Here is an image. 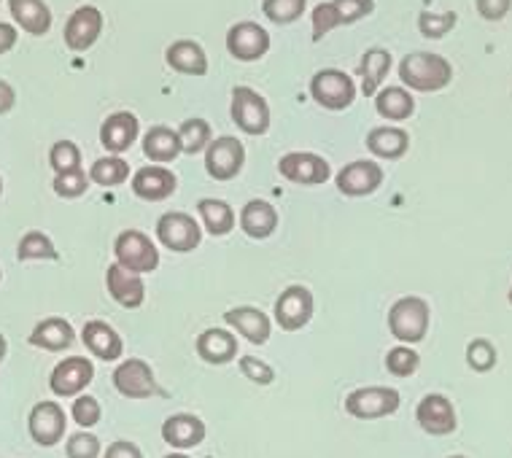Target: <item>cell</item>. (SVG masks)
<instances>
[{
    "label": "cell",
    "instance_id": "30",
    "mask_svg": "<svg viewBox=\"0 0 512 458\" xmlns=\"http://www.w3.org/2000/svg\"><path fill=\"white\" fill-rule=\"evenodd\" d=\"M367 149L378 159H402L410 149V133L402 127H375L367 133Z\"/></svg>",
    "mask_w": 512,
    "mask_h": 458
},
{
    "label": "cell",
    "instance_id": "51",
    "mask_svg": "<svg viewBox=\"0 0 512 458\" xmlns=\"http://www.w3.org/2000/svg\"><path fill=\"white\" fill-rule=\"evenodd\" d=\"M6 353H9V343H6V337L0 335V362L6 359Z\"/></svg>",
    "mask_w": 512,
    "mask_h": 458
},
{
    "label": "cell",
    "instance_id": "9",
    "mask_svg": "<svg viewBox=\"0 0 512 458\" xmlns=\"http://www.w3.org/2000/svg\"><path fill=\"white\" fill-rule=\"evenodd\" d=\"M65 429H68L65 410L57 402H52V399H44V402L33 405V410L27 415V432H30L33 442L41 445V448L60 445L62 437H65Z\"/></svg>",
    "mask_w": 512,
    "mask_h": 458
},
{
    "label": "cell",
    "instance_id": "25",
    "mask_svg": "<svg viewBox=\"0 0 512 458\" xmlns=\"http://www.w3.org/2000/svg\"><path fill=\"white\" fill-rule=\"evenodd\" d=\"M165 62L181 76H205L208 73V54L197 41L181 38L165 49Z\"/></svg>",
    "mask_w": 512,
    "mask_h": 458
},
{
    "label": "cell",
    "instance_id": "45",
    "mask_svg": "<svg viewBox=\"0 0 512 458\" xmlns=\"http://www.w3.org/2000/svg\"><path fill=\"white\" fill-rule=\"evenodd\" d=\"M100 450H103L100 448V440L89 432L73 434V437H68V442H65V453H68V458H98Z\"/></svg>",
    "mask_w": 512,
    "mask_h": 458
},
{
    "label": "cell",
    "instance_id": "31",
    "mask_svg": "<svg viewBox=\"0 0 512 458\" xmlns=\"http://www.w3.org/2000/svg\"><path fill=\"white\" fill-rule=\"evenodd\" d=\"M197 213H200V221H203V227L208 235L213 238H224V235H230L238 219H235V211H232L230 203H224V200H213V197H205L197 203Z\"/></svg>",
    "mask_w": 512,
    "mask_h": 458
},
{
    "label": "cell",
    "instance_id": "29",
    "mask_svg": "<svg viewBox=\"0 0 512 458\" xmlns=\"http://www.w3.org/2000/svg\"><path fill=\"white\" fill-rule=\"evenodd\" d=\"M143 154H146V159H151L154 165L176 162V159L184 154V151H181L178 130L165 127V124H154L149 133L143 135Z\"/></svg>",
    "mask_w": 512,
    "mask_h": 458
},
{
    "label": "cell",
    "instance_id": "49",
    "mask_svg": "<svg viewBox=\"0 0 512 458\" xmlns=\"http://www.w3.org/2000/svg\"><path fill=\"white\" fill-rule=\"evenodd\" d=\"M19 41V27L11 22H0V54H9Z\"/></svg>",
    "mask_w": 512,
    "mask_h": 458
},
{
    "label": "cell",
    "instance_id": "10",
    "mask_svg": "<svg viewBox=\"0 0 512 458\" xmlns=\"http://www.w3.org/2000/svg\"><path fill=\"white\" fill-rule=\"evenodd\" d=\"M227 52L232 60L256 62L270 52V33L259 22H235L227 30Z\"/></svg>",
    "mask_w": 512,
    "mask_h": 458
},
{
    "label": "cell",
    "instance_id": "7",
    "mask_svg": "<svg viewBox=\"0 0 512 458\" xmlns=\"http://www.w3.org/2000/svg\"><path fill=\"white\" fill-rule=\"evenodd\" d=\"M157 240L173 254H189L200 246L203 229L195 221V216L181 211H170L159 216L157 221Z\"/></svg>",
    "mask_w": 512,
    "mask_h": 458
},
{
    "label": "cell",
    "instance_id": "35",
    "mask_svg": "<svg viewBox=\"0 0 512 458\" xmlns=\"http://www.w3.org/2000/svg\"><path fill=\"white\" fill-rule=\"evenodd\" d=\"M17 259L19 262H33V259H49V262H57L60 254L54 248L52 238L41 232V229H30L22 235L17 246Z\"/></svg>",
    "mask_w": 512,
    "mask_h": 458
},
{
    "label": "cell",
    "instance_id": "14",
    "mask_svg": "<svg viewBox=\"0 0 512 458\" xmlns=\"http://www.w3.org/2000/svg\"><path fill=\"white\" fill-rule=\"evenodd\" d=\"M100 33H103V14H100V9H95V6H79L68 17V22H65L62 38H65V46L71 52L79 54L98 44Z\"/></svg>",
    "mask_w": 512,
    "mask_h": 458
},
{
    "label": "cell",
    "instance_id": "21",
    "mask_svg": "<svg viewBox=\"0 0 512 458\" xmlns=\"http://www.w3.org/2000/svg\"><path fill=\"white\" fill-rule=\"evenodd\" d=\"M197 356L203 359L205 364H213V367H224L238 359V337L232 335L230 329H205L197 335Z\"/></svg>",
    "mask_w": 512,
    "mask_h": 458
},
{
    "label": "cell",
    "instance_id": "15",
    "mask_svg": "<svg viewBox=\"0 0 512 458\" xmlns=\"http://www.w3.org/2000/svg\"><path fill=\"white\" fill-rule=\"evenodd\" d=\"M114 388L127 399H149L159 394L154 370L143 359H127L114 370Z\"/></svg>",
    "mask_w": 512,
    "mask_h": 458
},
{
    "label": "cell",
    "instance_id": "40",
    "mask_svg": "<svg viewBox=\"0 0 512 458\" xmlns=\"http://www.w3.org/2000/svg\"><path fill=\"white\" fill-rule=\"evenodd\" d=\"M308 0H262V14L273 25H292L305 14Z\"/></svg>",
    "mask_w": 512,
    "mask_h": 458
},
{
    "label": "cell",
    "instance_id": "16",
    "mask_svg": "<svg viewBox=\"0 0 512 458\" xmlns=\"http://www.w3.org/2000/svg\"><path fill=\"white\" fill-rule=\"evenodd\" d=\"M380 184H383V168L372 159H356L351 165H345L335 178L337 192L345 197H367L378 192Z\"/></svg>",
    "mask_w": 512,
    "mask_h": 458
},
{
    "label": "cell",
    "instance_id": "17",
    "mask_svg": "<svg viewBox=\"0 0 512 458\" xmlns=\"http://www.w3.org/2000/svg\"><path fill=\"white\" fill-rule=\"evenodd\" d=\"M313 318V294L305 286H289L275 300V321L286 332H297Z\"/></svg>",
    "mask_w": 512,
    "mask_h": 458
},
{
    "label": "cell",
    "instance_id": "22",
    "mask_svg": "<svg viewBox=\"0 0 512 458\" xmlns=\"http://www.w3.org/2000/svg\"><path fill=\"white\" fill-rule=\"evenodd\" d=\"M27 343L33 345V348H41V351H68V348L76 343V332H73V326L68 318L49 316L33 326Z\"/></svg>",
    "mask_w": 512,
    "mask_h": 458
},
{
    "label": "cell",
    "instance_id": "26",
    "mask_svg": "<svg viewBox=\"0 0 512 458\" xmlns=\"http://www.w3.org/2000/svg\"><path fill=\"white\" fill-rule=\"evenodd\" d=\"M224 324L238 329V335H243L251 345H265L270 340V332H273V324L270 318L256 308H230L224 313Z\"/></svg>",
    "mask_w": 512,
    "mask_h": 458
},
{
    "label": "cell",
    "instance_id": "53",
    "mask_svg": "<svg viewBox=\"0 0 512 458\" xmlns=\"http://www.w3.org/2000/svg\"><path fill=\"white\" fill-rule=\"evenodd\" d=\"M507 300H510V305H512V286H510V294H507Z\"/></svg>",
    "mask_w": 512,
    "mask_h": 458
},
{
    "label": "cell",
    "instance_id": "20",
    "mask_svg": "<svg viewBox=\"0 0 512 458\" xmlns=\"http://www.w3.org/2000/svg\"><path fill=\"white\" fill-rule=\"evenodd\" d=\"M106 289L111 294V300L119 302L122 308L135 310L141 308L146 300V286L138 273H130L127 267L111 265L106 270Z\"/></svg>",
    "mask_w": 512,
    "mask_h": 458
},
{
    "label": "cell",
    "instance_id": "38",
    "mask_svg": "<svg viewBox=\"0 0 512 458\" xmlns=\"http://www.w3.org/2000/svg\"><path fill=\"white\" fill-rule=\"evenodd\" d=\"M327 3L335 14L337 27L356 25L375 11V0H327Z\"/></svg>",
    "mask_w": 512,
    "mask_h": 458
},
{
    "label": "cell",
    "instance_id": "55",
    "mask_svg": "<svg viewBox=\"0 0 512 458\" xmlns=\"http://www.w3.org/2000/svg\"><path fill=\"white\" fill-rule=\"evenodd\" d=\"M448 458H467V456H448Z\"/></svg>",
    "mask_w": 512,
    "mask_h": 458
},
{
    "label": "cell",
    "instance_id": "34",
    "mask_svg": "<svg viewBox=\"0 0 512 458\" xmlns=\"http://www.w3.org/2000/svg\"><path fill=\"white\" fill-rule=\"evenodd\" d=\"M127 178H130V165H127V159L114 157V154L95 159L92 168H89V181L98 186H106V189L122 186Z\"/></svg>",
    "mask_w": 512,
    "mask_h": 458
},
{
    "label": "cell",
    "instance_id": "3",
    "mask_svg": "<svg viewBox=\"0 0 512 458\" xmlns=\"http://www.w3.org/2000/svg\"><path fill=\"white\" fill-rule=\"evenodd\" d=\"M116 265L127 267L130 273L146 275L159 267V251L141 229H124L114 240Z\"/></svg>",
    "mask_w": 512,
    "mask_h": 458
},
{
    "label": "cell",
    "instance_id": "41",
    "mask_svg": "<svg viewBox=\"0 0 512 458\" xmlns=\"http://www.w3.org/2000/svg\"><path fill=\"white\" fill-rule=\"evenodd\" d=\"M52 189L57 197L62 200H76V197H84L89 189V176L84 168L68 170V173H54Z\"/></svg>",
    "mask_w": 512,
    "mask_h": 458
},
{
    "label": "cell",
    "instance_id": "23",
    "mask_svg": "<svg viewBox=\"0 0 512 458\" xmlns=\"http://www.w3.org/2000/svg\"><path fill=\"white\" fill-rule=\"evenodd\" d=\"M81 340L87 345V351H92V356H98L100 362H116L124 353V343L119 332L111 324H106V321H98V318L84 324Z\"/></svg>",
    "mask_w": 512,
    "mask_h": 458
},
{
    "label": "cell",
    "instance_id": "24",
    "mask_svg": "<svg viewBox=\"0 0 512 458\" xmlns=\"http://www.w3.org/2000/svg\"><path fill=\"white\" fill-rule=\"evenodd\" d=\"M162 440L176 450L197 448L205 440V423L192 413L170 415L168 421L162 423Z\"/></svg>",
    "mask_w": 512,
    "mask_h": 458
},
{
    "label": "cell",
    "instance_id": "19",
    "mask_svg": "<svg viewBox=\"0 0 512 458\" xmlns=\"http://www.w3.org/2000/svg\"><path fill=\"white\" fill-rule=\"evenodd\" d=\"M176 189L178 178L173 170L162 168V165H149V168L135 170L133 194L146 200V203H162V200L173 197Z\"/></svg>",
    "mask_w": 512,
    "mask_h": 458
},
{
    "label": "cell",
    "instance_id": "46",
    "mask_svg": "<svg viewBox=\"0 0 512 458\" xmlns=\"http://www.w3.org/2000/svg\"><path fill=\"white\" fill-rule=\"evenodd\" d=\"M240 372L246 375L248 380H254L259 386H270L275 380V372L273 367L262 359H256V356H240Z\"/></svg>",
    "mask_w": 512,
    "mask_h": 458
},
{
    "label": "cell",
    "instance_id": "32",
    "mask_svg": "<svg viewBox=\"0 0 512 458\" xmlns=\"http://www.w3.org/2000/svg\"><path fill=\"white\" fill-rule=\"evenodd\" d=\"M375 111L389 122H407L415 114V97L405 87H383L375 95Z\"/></svg>",
    "mask_w": 512,
    "mask_h": 458
},
{
    "label": "cell",
    "instance_id": "28",
    "mask_svg": "<svg viewBox=\"0 0 512 458\" xmlns=\"http://www.w3.org/2000/svg\"><path fill=\"white\" fill-rule=\"evenodd\" d=\"M238 224L251 240H267L278 229V211L267 200H248Z\"/></svg>",
    "mask_w": 512,
    "mask_h": 458
},
{
    "label": "cell",
    "instance_id": "5",
    "mask_svg": "<svg viewBox=\"0 0 512 458\" xmlns=\"http://www.w3.org/2000/svg\"><path fill=\"white\" fill-rule=\"evenodd\" d=\"M310 97L327 111H345L354 106L356 84L345 71L324 68V71L313 73V79H310Z\"/></svg>",
    "mask_w": 512,
    "mask_h": 458
},
{
    "label": "cell",
    "instance_id": "13",
    "mask_svg": "<svg viewBox=\"0 0 512 458\" xmlns=\"http://www.w3.org/2000/svg\"><path fill=\"white\" fill-rule=\"evenodd\" d=\"M278 173L292 184L318 186L327 184L332 168H329L327 159L318 157L313 151H292V154L278 159Z\"/></svg>",
    "mask_w": 512,
    "mask_h": 458
},
{
    "label": "cell",
    "instance_id": "18",
    "mask_svg": "<svg viewBox=\"0 0 512 458\" xmlns=\"http://www.w3.org/2000/svg\"><path fill=\"white\" fill-rule=\"evenodd\" d=\"M138 135H141V122L130 111H116L100 124V146L114 157L130 151V146H135L138 141Z\"/></svg>",
    "mask_w": 512,
    "mask_h": 458
},
{
    "label": "cell",
    "instance_id": "36",
    "mask_svg": "<svg viewBox=\"0 0 512 458\" xmlns=\"http://www.w3.org/2000/svg\"><path fill=\"white\" fill-rule=\"evenodd\" d=\"M178 138H181V151L184 154H203L208 149V143L213 141V133H211V124L205 122V119H186L181 122L178 127Z\"/></svg>",
    "mask_w": 512,
    "mask_h": 458
},
{
    "label": "cell",
    "instance_id": "8",
    "mask_svg": "<svg viewBox=\"0 0 512 458\" xmlns=\"http://www.w3.org/2000/svg\"><path fill=\"white\" fill-rule=\"evenodd\" d=\"M246 165V149L238 138L221 135L216 141L208 143L205 149V170L216 181H232L240 176V170Z\"/></svg>",
    "mask_w": 512,
    "mask_h": 458
},
{
    "label": "cell",
    "instance_id": "48",
    "mask_svg": "<svg viewBox=\"0 0 512 458\" xmlns=\"http://www.w3.org/2000/svg\"><path fill=\"white\" fill-rule=\"evenodd\" d=\"M103 458H143L141 448L135 445V442H127V440H116L108 445L106 456Z\"/></svg>",
    "mask_w": 512,
    "mask_h": 458
},
{
    "label": "cell",
    "instance_id": "37",
    "mask_svg": "<svg viewBox=\"0 0 512 458\" xmlns=\"http://www.w3.org/2000/svg\"><path fill=\"white\" fill-rule=\"evenodd\" d=\"M464 359H467L469 370L491 372L496 362H499V351H496V345L488 337H475V340H469Z\"/></svg>",
    "mask_w": 512,
    "mask_h": 458
},
{
    "label": "cell",
    "instance_id": "11",
    "mask_svg": "<svg viewBox=\"0 0 512 458\" xmlns=\"http://www.w3.org/2000/svg\"><path fill=\"white\" fill-rule=\"evenodd\" d=\"M415 421L429 437H448L459 429L456 407L445 394H426L415 407Z\"/></svg>",
    "mask_w": 512,
    "mask_h": 458
},
{
    "label": "cell",
    "instance_id": "4",
    "mask_svg": "<svg viewBox=\"0 0 512 458\" xmlns=\"http://www.w3.org/2000/svg\"><path fill=\"white\" fill-rule=\"evenodd\" d=\"M399 405H402L399 391L389 386H364L345 397V413L359 421H378V418L394 415Z\"/></svg>",
    "mask_w": 512,
    "mask_h": 458
},
{
    "label": "cell",
    "instance_id": "50",
    "mask_svg": "<svg viewBox=\"0 0 512 458\" xmlns=\"http://www.w3.org/2000/svg\"><path fill=\"white\" fill-rule=\"evenodd\" d=\"M17 106V89L11 87L9 81L0 79V116H6Z\"/></svg>",
    "mask_w": 512,
    "mask_h": 458
},
{
    "label": "cell",
    "instance_id": "54",
    "mask_svg": "<svg viewBox=\"0 0 512 458\" xmlns=\"http://www.w3.org/2000/svg\"><path fill=\"white\" fill-rule=\"evenodd\" d=\"M0 194H3V178H0Z\"/></svg>",
    "mask_w": 512,
    "mask_h": 458
},
{
    "label": "cell",
    "instance_id": "43",
    "mask_svg": "<svg viewBox=\"0 0 512 458\" xmlns=\"http://www.w3.org/2000/svg\"><path fill=\"white\" fill-rule=\"evenodd\" d=\"M49 165L54 173H68L81 168V149L73 141H57L49 149Z\"/></svg>",
    "mask_w": 512,
    "mask_h": 458
},
{
    "label": "cell",
    "instance_id": "1",
    "mask_svg": "<svg viewBox=\"0 0 512 458\" xmlns=\"http://www.w3.org/2000/svg\"><path fill=\"white\" fill-rule=\"evenodd\" d=\"M399 79L415 92H440L453 81V65L442 54L413 52L399 62Z\"/></svg>",
    "mask_w": 512,
    "mask_h": 458
},
{
    "label": "cell",
    "instance_id": "52",
    "mask_svg": "<svg viewBox=\"0 0 512 458\" xmlns=\"http://www.w3.org/2000/svg\"><path fill=\"white\" fill-rule=\"evenodd\" d=\"M165 458H189V456H186V453H170V456H165Z\"/></svg>",
    "mask_w": 512,
    "mask_h": 458
},
{
    "label": "cell",
    "instance_id": "27",
    "mask_svg": "<svg viewBox=\"0 0 512 458\" xmlns=\"http://www.w3.org/2000/svg\"><path fill=\"white\" fill-rule=\"evenodd\" d=\"M14 25L22 27L27 36L44 38L52 30V9L44 0H9Z\"/></svg>",
    "mask_w": 512,
    "mask_h": 458
},
{
    "label": "cell",
    "instance_id": "12",
    "mask_svg": "<svg viewBox=\"0 0 512 458\" xmlns=\"http://www.w3.org/2000/svg\"><path fill=\"white\" fill-rule=\"evenodd\" d=\"M95 380V367L87 356H65L49 375V388L54 397H79Z\"/></svg>",
    "mask_w": 512,
    "mask_h": 458
},
{
    "label": "cell",
    "instance_id": "44",
    "mask_svg": "<svg viewBox=\"0 0 512 458\" xmlns=\"http://www.w3.org/2000/svg\"><path fill=\"white\" fill-rule=\"evenodd\" d=\"M71 415L81 429H92V426H98L100 418H103V407H100V402L92 397V394H79V397L73 399Z\"/></svg>",
    "mask_w": 512,
    "mask_h": 458
},
{
    "label": "cell",
    "instance_id": "2",
    "mask_svg": "<svg viewBox=\"0 0 512 458\" xmlns=\"http://www.w3.org/2000/svg\"><path fill=\"white\" fill-rule=\"evenodd\" d=\"M429 324H432V308H429V302L424 297L407 294V297L391 305L389 329L402 345H415L426 340Z\"/></svg>",
    "mask_w": 512,
    "mask_h": 458
},
{
    "label": "cell",
    "instance_id": "47",
    "mask_svg": "<svg viewBox=\"0 0 512 458\" xmlns=\"http://www.w3.org/2000/svg\"><path fill=\"white\" fill-rule=\"evenodd\" d=\"M475 9L486 22H499L510 14L512 0H475Z\"/></svg>",
    "mask_w": 512,
    "mask_h": 458
},
{
    "label": "cell",
    "instance_id": "56",
    "mask_svg": "<svg viewBox=\"0 0 512 458\" xmlns=\"http://www.w3.org/2000/svg\"><path fill=\"white\" fill-rule=\"evenodd\" d=\"M0 281H3V270H0Z\"/></svg>",
    "mask_w": 512,
    "mask_h": 458
},
{
    "label": "cell",
    "instance_id": "39",
    "mask_svg": "<svg viewBox=\"0 0 512 458\" xmlns=\"http://www.w3.org/2000/svg\"><path fill=\"white\" fill-rule=\"evenodd\" d=\"M459 25V14L456 11H445V14H432V11H424L418 17V33L429 41H440L451 33L453 27Z\"/></svg>",
    "mask_w": 512,
    "mask_h": 458
},
{
    "label": "cell",
    "instance_id": "6",
    "mask_svg": "<svg viewBox=\"0 0 512 458\" xmlns=\"http://www.w3.org/2000/svg\"><path fill=\"white\" fill-rule=\"evenodd\" d=\"M232 122L246 135H265L270 130V106L256 89L235 87L230 103Z\"/></svg>",
    "mask_w": 512,
    "mask_h": 458
},
{
    "label": "cell",
    "instance_id": "42",
    "mask_svg": "<svg viewBox=\"0 0 512 458\" xmlns=\"http://www.w3.org/2000/svg\"><path fill=\"white\" fill-rule=\"evenodd\" d=\"M418 364H421V356H418V351H413V345H397V348H391L386 353V370L391 375H397V378L415 375Z\"/></svg>",
    "mask_w": 512,
    "mask_h": 458
},
{
    "label": "cell",
    "instance_id": "33",
    "mask_svg": "<svg viewBox=\"0 0 512 458\" xmlns=\"http://www.w3.org/2000/svg\"><path fill=\"white\" fill-rule=\"evenodd\" d=\"M391 71V52L386 49H370L364 52L359 62V76H362L364 97H375L380 92V84L386 81Z\"/></svg>",
    "mask_w": 512,
    "mask_h": 458
}]
</instances>
